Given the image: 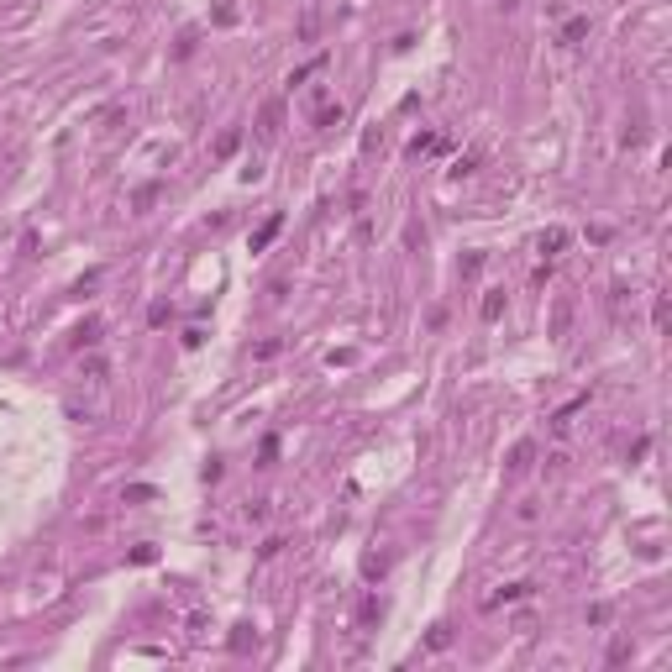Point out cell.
<instances>
[{
    "label": "cell",
    "mask_w": 672,
    "mask_h": 672,
    "mask_svg": "<svg viewBox=\"0 0 672 672\" xmlns=\"http://www.w3.org/2000/svg\"><path fill=\"white\" fill-rule=\"evenodd\" d=\"M131 562H137V567H147V562H158V546H131Z\"/></svg>",
    "instance_id": "obj_16"
},
{
    "label": "cell",
    "mask_w": 672,
    "mask_h": 672,
    "mask_svg": "<svg viewBox=\"0 0 672 672\" xmlns=\"http://www.w3.org/2000/svg\"><path fill=\"white\" fill-rule=\"evenodd\" d=\"M279 231H284V215H268V221H263L258 231H252V252H263V247H268V242H273Z\"/></svg>",
    "instance_id": "obj_4"
},
{
    "label": "cell",
    "mask_w": 672,
    "mask_h": 672,
    "mask_svg": "<svg viewBox=\"0 0 672 672\" xmlns=\"http://www.w3.org/2000/svg\"><path fill=\"white\" fill-rule=\"evenodd\" d=\"M562 247H567V226H546V231L536 236V252H541L546 263H552V258H557Z\"/></svg>",
    "instance_id": "obj_2"
},
{
    "label": "cell",
    "mask_w": 672,
    "mask_h": 672,
    "mask_svg": "<svg viewBox=\"0 0 672 672\" xmlns=\"http://www.w3.org/2000/svg\"><path fill=\"white\" fill-rule=\"evenodd\" d=\"M279 126H284V100H268L263 116H258V142H273V137H279Z\"/></svg>",
    "instance_id": "obj_1"
},
{
    "label": "cell",
    "mask_w": 672,
    "mask_h": 672,
    "mask_svg": "<svg viewBox=\"0 0 672 672\" xmlns=\"http://www.w3.org/2000/svg\"><path fill=\"white\" fill-rule=\"evenodd\" d=\"M252 641H258V636H252V625H236V636H231V651H247Z\"/></svg>",
    "instance_id": "obj_14"
},
{
    "label": "cell",
    "mask_w": 672,
    "mask_h": 672,
    "mask_svg": "<svg viewBox=\"0 0 672 672\" xmlns=\"http://www.w3.org/2000/svg\"><path fill=\"white\" fill-rule=\"evenodd\" d=\"M236 147H242V131L231 126V131H221V142H215V158H231Z\"/></svg>",
    "instance_id": "obj_11"
},
{
    "label": "cell",
    "mask_w": 672,
    "mask_h": 672,
    "mask_svg": "<svg viewBox=\"0 0 672 672\" xmlns=\"http://www.w3.org/2000/svg\"><path fill=\"white\" fill-rule=\"evenodd\" d=\"M147 326H168V300H158V305L147 310Z\"/></svg>",
    "instance_id": "obj_17"
},
{
    "label": "cell",
    "mask_w": 672,
    "mask_h": 672,
    "mask_svg": "<svg viewBox=\"0 0 672 672\" xmlns=\"http://www.w3.org/2000/svg\"><path fill=\"white\" fill-rule=\"evenodd\" d=\"M431 147H441V142L431 137V131H420V137H410V147H404V153H410V158H420V153H431Z\"/></svg>",
    "instance_id": "obj_12"
},
{
    "label": "cell",
    "mask_w": 672,
    "mask_h": 672,
    "mask_svg": "<svg viewBox=\"0 0 672 672\" xmlns=\"http://www.w3.org/2000/svg\"><path fill=\"white\" fill-rule=\"evenodd\" d=\"M153 195H158L153 184H142V189H137V200H131V205H137V211H147V205H153Z\"/></svg>",
    "instance_id": "obj_20"
},
{
    "label": "cell",
    "mask_w": 672,
    "mask_h": 672,
    "mask_svg": "<svg viewBox=\"0 0 672 672\" xmlns=\"http://www.w3.org/2000/svg\"><path fill=\"white\" fill-rule=\"evenodd\" d=\"M567 320H573V305H567V300H562V305H557V315H552V331H557V336H562V331H567Z\"/></svg>",
    "instance_id": "obj_15"
},
{
    "label": "cell",
    "mask_w": 672,
    "mask_h": 672,
    "mask_svg": "<svg viewBox=\"0 0 672 672\" xmlns=\"http://www.w3.org/2000/svg\"><path fill=\"white\" fill-rule=\"evenodd\" d=\"M378 620H384V599H363V609H357V625H378Z\"/></svg>",
    "instance_id": "obj_8"
},
{
    "label": "cell",
    "mask_w": 672,
    "mask_h": 672,
    "mask_svg": "<svg viewBox=\"0 0 672 672\" xmlns=\"http://www.w3.org/2000/svg\"><path fill=\"white\" fill-rule=\"evenodd\" d=\"M505 305H509V295H505V289H489V295H484V305H478V315H484V320H499V315H505Z\"/></svg>",
    "instance_id": "obj_5"
},
{
    "label": "cell",
    "mask_w": 672,
    "mask_h": 672,
    "mask_svg": "<svg viewBox=\"0 0 672 672\" xmlns=\"http://www.w3.org/2000/svg\"><path fill=\"white\" fill-rule=\"evenodd\" d=\"M578 37H589V16H567L562 22V42H578Z\"/></svg>",
    "instance_id": "obj_9"
},
{
    "label": "cell",
    "mask_w": 672,
    "mask_h": 672,
    "mask_svg": "<svg viewBox=\"0 0 672 672\" xmlns=\"http://www.w3.org/2000/svg\"><path fill=\"white\" fill-rule=\"evenodd\" d=\"M447 646H452V630L436 625V630H431V651H447Z\"/></svg>",
    "instance_id": "obj_18"
},
{
    "label": "cell",
    "mask_w": 672,
    "mask_h": 672,
    "mask_svg": "<svg viewBox=\"0 0 672 672\" xmlns=\"http://www.w3.org/2000/svg\"><path fill=\"white\" fill-rule=\"evenodd\" d=\"M473 168H478V158H473V153H468V158H457V168H452V179H468Z\"/></svg>",
    "instance_id": "obj_19"
},
{
    "label": "cell",
    "mask_w": 672,
    "mask_h": 672,
    "mask_svg": "<svg viewBox=\"0 0 672 672\" xmlns=\"http://www.w3.org/2000/svg\"><path fill=\"white\" fill-rule=\"evenodd\" d=\"M100 342V320H84L79 331H74V347H95Z\"/></svg>",
    "instance_id": "obj_10"
},
{
    "label": "cell",
    "mask_w": 672,
    "mask_h": 672,
    "mask_svg": "<svg viewBox=\"0 0 672 672\" xmlns=\"http://www.w3.org/2000/svg\"><path fill=\"white\" fill-rule=\"evenodd\" d=\"M536 462V441H515V447H509V462H505V473L509 478H520V473L531 468Z\"/></svg>",
    "instance_id": "obj_3"
},
{
    "label": "cell",
    "mask_w": 672,
    "mask_h": 672,
    "mask_svg": "<svg viewBox=\"0 0 672 672\" xmlns=\"http://www.w3.org/2000/svg\"><path fill=\"white\" fill-rule=\"evenodd\" d=\"M525 593H536V583H505V589L489 599V609H494V604H515V599H525Z\"/></svg>",
    "instance_id": "obj_6"
},
{
    "label": "cell",
    "mask_w": 672,
    "mask_h": 672,
    "mask_svg": "<svg viewBox=\"0 0 672 672\" xmlns=\"http://www.w3.org/2000/svg\"><path fill=\"white\" fill-rule=\"evenodd\" d=\"M315 126L320 131H331V126H342V106L331 110V106H320V116H315Z\"/></svg>",
    "instance_id": "obj_13"
},
{
    "label": "cell",
    "mask_w": 672,
    "mask_h": 672,
    "mask_svg": "<svg viewBox=\"0 0 672 672\" xmlns=\"http://www.w3.org/2000/svg\"><path fill=\"white\" fill-rule=\"evenodd\" d=\"M583 404H589V394H578V400H573V404H562V410L552 415V431H567V425H573V415H578Z\"/></svg>",
    "instance_id": "obj_7"
}]
</instances>
